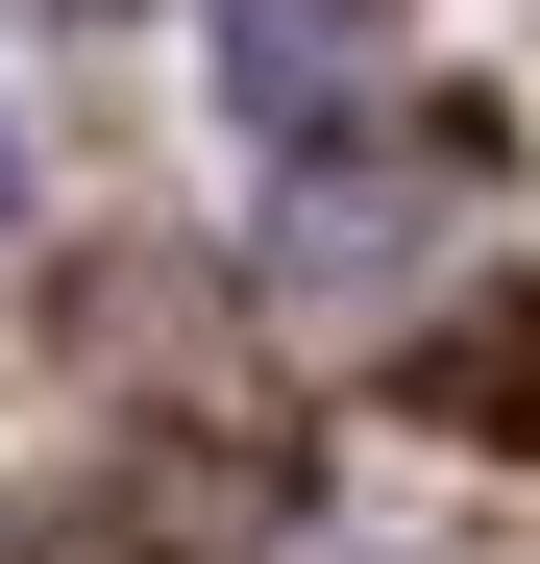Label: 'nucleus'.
I'll use <instances>...</instances> for the list:
<instances>
[{
    "mask_svg": "<svg viewBox=\"0 0 540 564\" xmlns=\"http://www.w3.org/2000/svg\"><path fill=\"white\" fill-rule=\"evenodd\" d=\"M418 246V148L369 123V99H344V123H295V197H270V270H320V295H344V270H393Z\"/></svg>",
    "mask_w": 540,
    "mask_h": 564,
    "instance_id": "nucleus-1",
    "label": "nucleus"
},
{
    "mask_svg": "<svg viewBox=\"0 0 540 564\" xmlns=\"http://www.w3.org/2000/svg\"><path fill=\"white\" fill-rule=\"evenodd\" d=\"M0 221H25V123H0Z\"/></svg>",
    "mask_w": 540,
    "mask_h": 564,
    "instance_id": "nucleus-4",
    "label": "nucleus"
},
{
    "mask_svg": "<svg viewBox=\"0 0 540 564\" xmlns=\"http://www.w3.org/2000/svg\"><path fill=\"white\" fill-rule=\"evenodd\" d=\"M369 74H393V0H222V99H246L270 148H295V123H344Z\"/></svg>",
    "mask_w": 540,
    "mask_h": 564,
    "instance_id": "nucleus-2",
    "label": "nucleus"
},
{
    "mask_svg": "<svg viewBox=\"0 0 540 564\" xmlns=\"http://www.w3.org/2000/svg\"><path fill=\"white\" fill-rule=\"evenodd\" d=\"M467 442H540V295H492V319H442V368H418Z\"/></svg>",
    "mask_w": 540,
    "mask_h": 564,
    "instance_id": "nucleus-3",
    "label": "nucleus"
}]
</instances>
